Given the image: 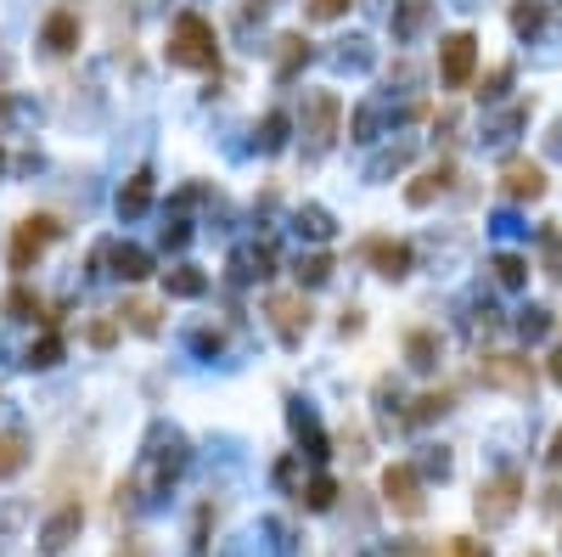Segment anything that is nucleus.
Listing matches in <instances>:
<instances>
[{
  "mask_svg": "<svg viewBox=\"0 0 562 557\" xmlns=\"http://www.w3.org/2000/svg\"><path fill=\"white\" fill-rule=\"evenodd\" d=\"M299 225H304V232L315 237V243H326V237H333V214H326V209H299Z\"/></svg>",
  "mask_w": 562,
  "mask_h": 557,
  "instance_id": "36",
  "label": "nucleus"
},
{
  "mask_svg": "<svg viewBox=\"0 0 562 557\" xmlns=\"http://www.w3.org/2000/svg\"><path fill=\"white\" fill-rule=\"evenodd\" d=\"M271 315H276L282 344H299V338L310 333V305H304V293H271Z\"/></svg>",
  "mask_w": 562,
  "mask_h": 557,
  "instance_id": "10",
  "label": "nucleus"
},
{
  "mask_svg": "<svg viewBox=\"0 0 562 557\" xmlns=\"http://www.w3.org/2000/svg\"><path fill=\"white\" fill-rule=\"evenodd\" d=\"M501 191L512 203H540L546 198V170H540V163H528V158H512L501 170Z\"/></svg>",
  "mask_w": 562,
  "mask_h": 557,
  "instance_id": "9",
  "label": "nucleus"
},
{
  "mask_svg": "<svg viewBox=\"0 0 562 557\" xmlns=\"http://www.w3.org/2000/svg\"><path fill=\"white\" fill-rule=\"evenodd\" d=\"M495 282H501V287H523L528 282V259L523 253H495Z\"/></svg>",
  "mask_w": 562,
  "mask_h": 557,
  "instance_id": "29",
  "label": "nucleus"
},
{
  "mask_svg": "<svg viewBox=\"0 0 562 557\" xmlns=\"http://www.w3.org/2000/svg\"><path fill=\"white\" fill-rule=\"evenodd\" d=\"M427 23H434V0H400V12H394V40L411 46Z\"/></svg>",
  "mask_w": 562,
  "mask_h": 557,
  "instance_id": "13",
  "label": "nucleus"
},
{
  "mask_svg": "<svg viewBox=\"0 0 562 557\" xmlns=\"http://www.w3.org/2000/svg\"><path fill=\"white\" fill-rule=\"evenodd\" d=\"M102 259H113V276H124V282H141V276H152V259H147V248H136V243L102 248Z\"/></svg>",
  "mask_w": 562,
  "mask_h": 557,
  "instance_id": "16",
  "label": "nucleus"
},
{
  "mask_svg": "<svg viewBox=\"0 0 562 557\" xmlns=\"http://www.w3.org/2000/svg\"><path fill=\"white\" fill-rule=\"evenodd\" d=\"M383 502L400 512V518H422L427 512V496H422V473L416 468H405V462H394L388 473H383Z\"/></svg>",
  "mask_w": 562,
  "mask_h": 557,
  "instance_id": "7",
  "label": "nucleus"
},
{
  "mask_svg": "<svg viewBox=\"0 0 562 557\" xmlns=\"http://www.w3.org/2000/svg\"><path fill=\"white\" fill-rule=\"evenodd\" d=\"M299 276H304L310 287H321L326 276H333V259H326V253H310V259H304V265H299Z\"/></svg>",
  "mask_w": 562,
  "mask_h": 557,
  "instance_id": "39",
  "label": "nucleus"
},
{
  "mask_svg": "<svg viewBox=\"0 0 562 557\" xmlns=\"http://www.w3.org/2000/svg\"><path fill=\"white\" fill-rule=\"evenodd\" d=\"M23 523H28V502H0V552L17 541Z\"/></svg>",
  "mask_w": 562,
  "mask_h": 557,
  "instance_id": "27",
  "label": "nucleus"
},
{
  "mask_svg": "<svg viewBox=\"0 0 562 557\" xmlns=\"http://www.w3.org/2000/svg\"><path fill=\"white\" fill-rule=\"evenodd\" d=\"M333 62L338 69H366L372 51H366V40H344V51H333Z\"/></svg>",
  "mask_w": 562,
  "mask_h": 557,
  "instance_id": "38",
  "label": "nucleus"
},
{
  "mask_svg": "<svg viewBox=\"0 0 562 557\" xmlns=\"http://www.w3.org/2000/svg\"><path fill=\"white\" fill-rule=\"evenodd\" d=\"M557 152H562V129H557Z\"/></svg>",
  "mask_w": 562,
  "mask_h": 557,
  "instance_id": "49",
  "label": "nucleus"
},
{
  "mask_svg": "<svg viewBox=\"0 0 562 557\" xmlns=\"http://www.w3.org/2000/svg\"><path fill=\"white\" fill-rule=\"evenodd\" d=\"M287 417H292V434L304 440V450H310L315 462H321V456H326V434H321V422H315V411H310L304 400H292V411H287Z\"/></svg>",
  "mask_w": 562,
  "mask_h": 557,
  "instance_id": "18",
  "label": "nucleus"
},
{
  "mask_svg": "<svg viewBox=\"0 0 562 557\" xmlns=\"http://www.w3.org/2000/svg\"><path fill=\"white\" fill-rule=\"evenodd\" d=\"M57 237H62V220L57 214H28L17 225V237H12V271H28Z\"/></svg>",
  "mask_w": 562,
  "mask_h": 557,
  "instance_id": "6",
  "label": "nucleus"
},
{
  "mask_svg": "<svg viewBox=\"0 0 562 557\" xmlns=\"http://www.w3.org/2000/svg\"><path fill=\"white\" fill-rule=\"evenodd\" d=\"M360 253H366V259H372V271H377V276H388V282H400V276L411 271V248H405V243L372 237V243L360 248Z\"/></svg>",
  "mask_w": 562,
  "mask_h": 557,
  "instance_id": "12",
  "label": "nucleus"
},
{
  "mask_svg": "<svg viewBox=\"0 0 562 557\" xmlns=\"http://www.w3.org/2000/svg\"><path fill=\"white\" fill-rule=\"evenodd\" d=\"M163 287H170L175 299H203V293H209V276L197 271V265H170V271H163Z\"/></svg>",
  "mask_w": 562,
  "mask_h": 557,
  "instance_id": "19",
  "label": "nucleus"
},
{
  "mask_svg": "<svg viewBox=\"0 0 562 557\" xmlns=\"http://www.w3.org/2000/svg\"><path fill=\"white\" fill-rule=\"evenodd\" d=\"M445 411H450V395H422V400H411L405 422H434V417H445Z\"/></svg>",
  "mask_w": 562,
  "mask_h": 557,
  "instance_id": "34",
  "label": "nucleus"
},
{
  "mask_svg": "<svg viewBox=\"0 0 562 557\" xmlns=\"http://www.w3.org/2000/svg\"><path fill=\"white\" fill-rule=\"evenodd\" d=\"M118 321L129 326V333H141V338H158V305H147V299H124V310H118Z\"/></svg>",
  "mask_w": 562,
  "mask_h": 557,
  "instance_id": "21",
  "label": "nucleus"
},
{
  "mask_svg": "<svg viewBox=\"0 0 562 557\" xmlns=\"http://www.w3.org/2000/svg\"><path fill=\"white\" fill-rule=\"evenodd\" d=\"M90 344L96 349H113L118 344V321H90Z\"/></svg>",
  "mask_w": 562,
  "mask_h": 557,
  "instance_id": "41",
  "label": "nucleus"
},
{
  "mask_svg": "<svg viewBox=\"0 0 562 557\" xmlns=\"http://www.w3.org/2000/svg\"><path fill=\"white\" fill-rule=\"evenodd\" d=\"M473 69H478V40L473 35H450L439 46V79L450 90H467L473 85Z\"/></svg>",
  "mask_w": 562,
  "mask_h": 557,
  "instance_id": "8",
  "label": "nucleus"
},
{
  "mask_svg": "<svg viewBox=\"0 0 562 557\" xmlns=\"http://www.w3.org/2000/svg\"><path fill=\"white\" fill-rule=\"evenodd\" d=\"M507 79H512V69H495V74L484 79V90H478V96H484V102H495V96L507 90Z\"/></svg>",
  "mask_w": 562,
  "mask_h": 557,
  "instance_id": "44",
  "label": "nucleus"
},
{
  "mask_svg": "<svg viewBox=\"0 0 562 557\" xmlns=\"http://www.w3.org/2000/svg\"><path fill=\"white\" fill-rule=\"evenodd\" d=\"M180 468H186V440L175 429H158L147 456H141V468H136V479H129V490H136L141 502H158V496H170V484L180 479Z\"/></svg>",
  "mask_w": 562,
  "mask_h": 557,
  "instance_id": "1",
  "label": "nucleus"
},
{
  "mask_svg": "<svg viewBox=\"0 0 562 557\" xmlns=\"http://www.w3.org/2000/svg\"><path fill=\"white\" fill-rule=\"evenodd\" d=\"M535 557H540V552H535Z\"/></svg>",
  "mask_w": 562,
  "mask_h": 557,
  "instance_id": "50",
  "label": "nucleus"
},
{
  "mask_svg": "<svg viewBox=\"0 0 562 557\" xmlns=\"http://www.w3.org/2000/svg\"><path fill=\"white\" fill-rule=\"evenodd\" d=\"M338 119H344V102H338L333 90H315L310 102H304V147H310V158L333 152V141H338Z\"/></svg>",
  "mask_w": 562,
  "mask_h": 557,
  "instance_id": "5",
  "label": "nucleus"
},
{
  "mask_svg": "<svg viewBox=\"0 0 562 557\" xmlns=\"http://www.w3.org/2000/svg\"><path fill=\"white\" fill-rule=\"evenodd\" d=\"M170 62H175V69H191V74H209L214 62H220L214 23L197 17V12H180L175 28H170Z\"/></svg>",
  "mask_w": 562,
  "mask_h": 557,
  "instance_id": "2",
  "label": "nucleus"
},
{
  "mask_svg": "<svg viewBox=\"0 0 562 557\" xmlns=\"http://www.w3.org/2000/svg\"><path fill=\"white\" fill-rule=\"evenodd\" d=\"M478 377L501 395H535V360L528 355H512V349H495L478 360Z\"/></svg>",
  "mask_w": 562,
  "mask_h": 557,
  "instance_id": "4",
  "label": "nucleus"
},
{
  "mask_svg": "<svg viewBox=\"0 0 562 557\" xmlns=\"http://www.w3.org/2000/svg\"><path fill=\"white\" fill-rule=\"evenodd\" d=\"M427 557H489V546H484V541H473V535H445Z\"/></svg>",
  "mask_w": 562,
  "mask_h": 557,
  "instance_id": "30",
  "label": "nucleus"
},
{
  "mask_svg": "<svg viewBox=\"0 0 562 557\" xmlns=\"http://www.w3.org/2000/svg\"><path fill=\"white\" fill-rule=\"evenodd\" d=\"M113 557H152V546H147L141 535H124V541L113 546Z\"/></svg>",
  "mask_w": 562,
  "mask_h": 557,
  "instance_id": "43",
  "label": "nucleus"
},
{
  "mask_svg": "<svg viewBox=\"0 0 562 557\" xmlns=\"http://www.w3.org/2000/svg\"><path fill=\"white\" fill-rule=\"evenodd\" d=\"M405 158H411V147H388V152H383V158L372 163V170H366V175H372V181H383L388 170H400V163H405Z\"/></svg>",
  "mask_w": 562,
  "mask_h": 557,
  "instance_id": "40",
  "label": "nucleus"
},
{
  "mask_svg": "<svg viewBox=\"0 0 562 557\" xmlns=\"http://www.w3.org/2000/svg\"><path fill=\"white\" fill-rule=\"evenodd\" d=\"M377 119H383V108H377V102H360V108H354V124H349V129H354V141H372V136H377Z\"/></svg>",
  "mask_w": 562,
  "mask_h": 557,
  "instance_id": "35",
  "label": "nucleus"
},
{
  "mask_svg": "<svg viewBox=\"0 0 562 557\" xmlns=\"http://www.w3.org/2000/svg\"><path fill=\"white\" fill-rule=\"evenodd\" d=\"M517 333H523L528 344L546 338V333H551V315H546V310H523V315H517Z\"/></svg>",
  "mask_w": 562,
  "mask_h": 557,
  "instance_id": "37",
  "label": "nucleus"
},
{
  "mask_svg": "<svg viewBox=\"0 0 562 557\" xmlns=\"http://www.w3.org/2000/svg\"><path fill=\"white\" fill-rule=\"evenodd\" d=\"M450 181H455V163H434V170H427V175L405 191V203H411V209H427L434 198H445V191H450Z\"/></svg>",
  "mask_w": 562,
  "mask_h": 557,
  "instance_id": "14",
  "label": "nucleus"
},
{
  "mask_svg": "<svg viewBox=\"0 0 562 557\" xmlns=\"http://www.w3.org/2000/svg\"><path fill=\"white\" fill-rule=\"evenodd\" d=\"M523 124H528V108H507L501 119H495V124L484 129V141H495V147H507V141L517 136V129H523Z\"/></svg>",
  "mask_w": 562,
  "mask_h": 557,
  "instance_id": "25",
  "label": "nucleus"
},
{
  "mask_svg": "<svg viewBox=\"0 0 562 557\" xmlns=\"http://www.w3.org/2000/svg\"><path fill=\"white\" fill-rule=\"evenodd\" d=\"M79 530H85V507L68 502V507H57V512L40 523V546H46V552H68V546L79 541Z\"/></svg>",
  "mask_w": 562,
  "mask_h": 557,
  "instance_id": "11",
  "label": "nucleus"
},
{
  "mask_svg": "<svg viewBox=\"0 0 562 557\" xmlns=\"http://www.w3.org/2000/svg\"><path fill=\"white\" fill-rule=\"evenodd\" d=\"M517 507H523V479H517L512 468H501L495 479H484L478 496H473V512H478L484 530H501V523H512Z\"/></svg>",
  "mask_w": 562,
  "mask_h": 557,
  "instance_id": "3",
  "label": "nucleus"
},
{
  "mask_svg": "<svg viewBox=\"0 0 562 557\" xmlns=\"http://www.w3.org/2000/svg\"><path fill=\"white\" fill-rule=\"evenodd\" d=\"M546 462H551V468H562V429L551 434V450H546Z\"/></svg>",
  "mask_w": 562,
  "mask_h": 557,
  "instance_id": "48",
  "label": "nucleus"
},
{
  "mask_svg": "<svg viewBox=\"0 0 562 557\" xmlns=\"http://www.w3.org/2000/svg\"><path fill=\"white\" fill-rule=\"evenodd\" d=\"M299 502H304L310 512H326V507H333V502H338V484H333V479H326V473H315V479H310V484L299 490Z\"/></svg>",
  "mask_w": 562,
  "mask_h": 557,
  "instance_id": "24",
  "label": "nucleus"
},
{
  "mask_svg": "<svg viewBox=\"0 0 562 557\" xmlns=\"http://www.w3.org/2000/svg\"><path fill=\"white\" fill-rule=\"evenodd\" d=\"M191 344H197V355H220V344H225V338H220V333H197Z\"/></svg>",
  "mask_w": 562,
  "mask_h": 557,
  "instance_id": "46",
  "label": "nucleus"
},
{
  "mask_svg": "<svg viewBox=\"0 0 562 557\" xmlns=\"http://www.w3.org/2000/svg\"><path fill=\"white\" fill-rule=\"evenodd\" d=\"M546 377L562 388V349H551V355H546Z\"/></svg>",
  "mask_w": 562,
  "mask_h": 557,
  "instance_id": "47",
  "label": "nucleus"
},
{
  "mask_svg": "<svg viewBox=\"0 0 562 557\" xmlns=\"http://www.w3.org/2000/svg\"><path fill=\"white\" fill-rule=\"evenodd\" d=\"M310 62V40L304 35H282L276 40V79H292Z\"/></svg>",
  "mask_w": 562,
  "mask_h": 557,
  "instance_id": "20",
  "label": "nucleus"
},
{
  "mask_svg": "<svg viewBox=\"0 0 562 557\" xmlns=\"http://www.w3.org/2000/svg\"><path fill=\"white\" fill-rule=\"evenodd\" d=\"M147 209H152V175L136 170V175H129V186L118 191V214H124V220H141Z\"/></svg>",
  "mask_w": 562,
  "mask_h": 557,
  "instance_id": "17",
  "label": "nucleus"
},
{
  "mask_svg": "<svg viewBox=\"0 0 562 557\" xmlns=\"http://www.w3.org/2000/svg\"><path fill=\"white\" fill-rule=\"evenodd\" d=\"M23 468H28V440L17 429H7L0 434V479H17Z\"/></svg>",
  "mask_w": 562,
  "mask_h": 557,
  "instance_id": "23",
  "label": "nucleus"
},
{
  "mask_svg": "<svg viewBox=\"0 0 562 557\" xmlns=\"http://www.w3.org/2000/svg\"><path fill=\"white\" fill-rule=\"evenodd\" d=\"M540 23H546V0H517V7H512V28H517V35H535Z\"/></svg>",
  "mask_w": 562,
  "mask_h": 557,
  "instance_id": "32",
  "label": "nucleus"
},
{
  "mask_svg": "<svg viewBox=\"0 0 562 557\" xmlns=\"http://www.w3.org/2000/svg\"><path fill=\"white\" fill-rule=\"evenodd\" d=\"M546 259H551V276L562 282V243H557V232H546Z\"/></svg>",
  "mask_w": 562,
  "mask_h": 557,
  "instance_id": "45",
  "label": "nucleus"
},
{
  "mask_svg": "<svg viewBox=\"0 0 562 557\" xmlns=\"http://www.w3.org/2000/svg\"><path fill=\"white\" fill-rule=\"evenodd\" d=\"M237 276H242V282H253V276L264 282V276H271V248H264V243H259V248H242V253H237Z\"/></svg>",
  "mask_w": 562,
  "mask_h": 557,
  "instance_id": "28",
  "label": "nucleus"
},
{
  "mask_svg": "<svg viewBox=\"0 0 562 557\" xmlns=\"http://www.w3.org/2000/svg\"><path fill=\"white\" fill-rule=\"evenodd\" d=\"M7 315H12V321H35V315H40V299H35L28 287H12V293H7Z\"/></svg>",
  "mask_w": 562,
  "mask_h": 557,
  "instance_id": "33",
  "label": "nucleus"
},
{
  "mask_svg": "<svg viewBox=\"0 0 562 557\" xmlns=\"http://www.w3.org/2000/svg\"><path fill=\"white\" fill-rule=\"evenodd\" d=\"M62 360V338L57 333H46L40 344H28V355H23V367H35V372H51Z\"/></svg>",
  "mask_w": 562,
  "mask_h": 557,
  "instance_id": "26",
  "label": "nucleus"
},
{
  "mask_svg": "<svg viewBox=\"0 0 562 557\" xmlns=\"http://www.w3.org/2000/svg\"><path fill=\"white\" fill-rule=\"evenodd\" d=\"M344 12H349V0H310V17H321V23L326 17H344Z\"/></svg>",
  "mask_w": 562,
  "mask_h": 557,
  "instance_id": "42",
  "label": "nucleus"
},
{
  "mask_svg": "<svg viewBox=\"0 0 562 557\" xmlns=\"http://www.w3.org/2000/svg\"><path fill=\"white\" fill-rule=\"evenodd\" d=\"M40 40H46V51L68 57V51L79 46V17H74V12H51L46 28H40Z\"/></svg>",
  "mask_w": 562,
  "mask_h": 557,
  "instance_id": "15",
  "label": "nucleus"
},
{
  "mask_svg": "<svg viewBox=\"0 0 562 557\" xmlns=\"http://www.w3.org/2000/svg\"><path fill=\"white\" fill-rule=\"evenodd\" d=\"M287 129H292L287 113H264V124H259V147H264V152H282V147H287Z\"/></svg>",
  "mask_w": 562,
  "mask_h": 557,
  "instance_id": "31",
  "label": "nucleus"
},
{
  "mask_svg": "<svg viewBox=\"0 0 562 557\" xmlns=\"http://www.w3.org/2000/svg\"><path fill=\"white\" fill-rule=\"evenodd\" d=\"M405 355L416 372H434L439 367V333H427V326H416V333L405 338Z\"/></svg>",
  "mask_w": 562,
  "mask_h": 557,
  "instance_id": "22",
  "label": "nucleus"
}]
</instances>
